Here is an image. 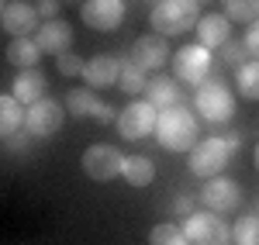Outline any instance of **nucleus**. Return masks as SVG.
Here are the masks:
<instances>
[{
    "mask_svg": "<svg viewBox=\"0 0 259 245\" xmlns=\"http://www.w3.org/2000/svg\"><path fill=\"white\" fill-rule=\"evenodd\" d=\"M197 114L187 107H166L159 111V124H156V138L166 152H190L197 145Z\"/></svg>",
    "mask_w": 259,
    "mask_h": 245,
    "instance_id": "f257e3e1",
    "label": "nucleus"
},
{
    "mask_svg": "<svg viewBox=\"0 0 259 245\" xmlns=\"http://www.w3.org/2000/svg\"><path fill=\"white\" fill-rule=\"evenodd\" d=\"M239 149V135H225V138H204L190 149V173L200 176V180H211V176H221L225 166L232 163Z\"/></svg>",
    "mask_w": 259,
    "mask_h": 245,
    "instance_id": "f03ea898",
    "label": "nucleus"
},
{
    "mask_svg": "<svg viewBox=\"0 0 259 245\" xmlns=\"http://www.w3.org/2000/svg\"><path fill=\"white\" fill-rule=\"evenodd\" d=\"M197 14H200V0H159L152 7V31L162 35V38H173V35H183L190 28H197Z\"/></svg>",
    "mask_w": 259,
    "mask_h": 245,
    "instance_id": "7ed1b4c3",
    "label": "nucleus"
},
{
    "mask_svg": "<svg viewBox=\"0 0 259 245\" xmlns=\"http://www.w3.org/2000/svg\"><path fill=\"white\" fill-rule=\"evenodd\" d=\"M194 107H197V118L204 124H225V121H232V114H235V97H232V90H228L225 80L207 76L197 86Z\"/></svg>",
    "mask_w": 259,
    "mask_h": 245,
    "instance_id": "20e7f679",
    "label": "nucleus"
},
{
    "mask_svg": "<svg viewBox=\"0 0 259 245\" xmlns=\"http://www.w3.org/2000/svg\"><path fill=\"white\" fill-rule=\"evenodd\" d=\"M159 124V107L149 101H132L128 107H121L118 114V135L124 142H142L149 135H156Z\"/></svg>",
    "mask_w": 259,
    "mask_h": 245,
    "instance_id": "39448f33",
    "label": "nucleus"
},
{
    "mask_svg": "<svg viewBox=\"0 0 259 245\" xmlns=\"http://www.w3.org/2000/svg\"><path fill=\"white\" fill-rule=\"evenodd\" d=\"M183 231H187L190 245H228L232 242V228H228V221L218 211H194L183 221Z\"/></svg>",
    "mask_w": 259,
    "mask_h": 245,
    "instance_id": "423d86ee",
    "label": "nucleus"
},
{
    "mask_svg": "<svg viewBox=\"0 0 259 245\" xmlns=\"http://www.w3.org/2000/svg\"><path fill=\"white\" fill-rule=\"evenodd\" d=\"M211 66H214L211 48H204L200 41H197V45H183V48L173 52V76H177L180 83L200 86V83L211 76Z\"/></svg>",
    "mask_w": 259,
    "mask_h": 245,
    "instance_id": "0eeeda50",
    "label": "nucleus"
},
{
    "mask_svg": "<svg viewBox=\"0 0 259 245\" xmlns=\"http://www.w3.org/2000/svg\"><path fill=\"white\" fill-rule=\"evenodd\" d=\"M121 166H124V156L107 142H97V145H90V149L83 152V173H87L94 183H107V180L121 176Z\"/></svg>",
    "mask_w": 259,
    "mask_h": 245,
    "instance_id": "6e6552de",
    "label": "nucleus"
},
{
    "mask_svg": "<svg viewBox=\"0 0 259 245\" xmlns=\"http://www.w3.org/2000/svg\"><path fill=\"white\" fill-rule=\"evenodd\" d=\"M200 204L207 211H218V214H232L242 207V186L235 180H221V176H211L207 183L200 186Z\"/></svg>",
    "mask_w": 259,
    "mask_h": 245,
    "instance_id": "1a4fd4ad",
    "label": "nucleus"
},
{
    "mask_svg": "<svg viewBox=\"0 0 259 245\" xmlns=\"http://www.w3.org/2000/svg\"><path fill=\"white\" fill-rule=\"evenodd\" d=\"M0 24L11 38H28L31 31H38V7L28 4V0H11L4 4V14H0Z\"/></svg>",
    "mask_w": 259,
    "mask_h": 245,
    "instance_id": "9d476101",
    "label": "nucleus"
},
{
    "mask_svg": "<svg viewBox=\"0 0 259 245\" xmlns=\"http://www.w3.org/2000/svg\"><path fill=\"white\" fill-rule=\"evenodd\" d=\"M62 121H66V111H62L56 101L41 97L38 104L28 107V124H24V128H28L35 138H52V135H59Z\"/></svg>",
    "mask_w": 259,
    "mask_h": 245,
    "instance_id": "9b49d317",
    "label": "nucleus"
},
{
    "mask_svg": "<svg viewBox=\"0 0 259 245\" xmlns=\"http://www.w3.org/2000/svg\"><path fill=\"white\" fill-rule=\"evenodd\" d=\"M80 18L94 31H114L124 21V0H83Z\"/></svg>",
    "mask_w": 259,
    "mask_h": 245,
    "instance_id": "f8f14e48",
    "label": "nucleus"
},
{
    "mask_svg": "<svg viewBox=\"0 0 259 245\" xmlns=\"http://www.w3.org/2000/svg\"><path fill=\"white\" fill-rule=\"evenodd\" d=\"M35 41H38V48L45 56L59 59L62 52H69V45H73V28H69V21H62V18L41 21V28L35 31Z\"/></svg>",
    "mask_w": 259,
    "mask_h": 245,
    "instance_id": "ddd939ff",
    "label": "nucleus"
},
{
    "mask_svg": "<svg viewBox=\"0 0 259 245\" xmlns=\"http://www.w3.org/2000/svg\"><path fill=\"white\" fill-rule=\"evenodd\" d=\"M132 62H139L142 69H162L169 62V45H166V38L156 35V31L135 38V45H132Z\"/></svg>",
    "mask_w": 259,
    "mask_h": 245,
    "instance_id": "4468645a",
    "label": "nucleus"
},
{
    "mask_svg": "<svg viewBox=\"0 0 259 245\" xmlns=\"http://www.w3.org/2000/svg\"><path fill=\"white\" fill-rule=\"evenodd\" d=\"M121 66L124 62L118 56H94V59H87L83 80H87L90 90H107V86H114L121 80Z\"/></svg>",
    "mask_w": 259,
    "mask_h": 245,
    "instance_id": "2eb2a0df",
    "label": "nucleus"
},
{
    "mask_svg": "<svg viewBox=\"0 0 259 245\" xmlns=\"http://www.w3.org/2000/svg\"><path fill=\"white\" fill-rule=\"evenodd\" d=\"M66 104H69V111H73V114H80V118L114 121V111H111L107 104L100 101V97L94 93V90H90V86H80V90H69V93H66Z\"/></svg>",
    "mask_w": 259,
    "mask_h": 245,
    "instance_id": "dca6fc26",
    "label": "nucleus"
},
{
    "mask_svg": "<svg viewBox=\"0 0 259 245\" xmlns=\"http://www.w3.org/2000/svg\"><path fill=\"white\" fill-rule=\"evenodd\" d=\"M197 41L204 48H225L232 41V18H225V14H200Z\"/></svg>",
    "mask_w": 259,
    "mask_h": 245,
    "instance_id": "f3484780",
    "label": "nucleus"
},
{
    "mask_svg": "<svg viewBox=\"0 0 259 245\" xmlns=\"http://www.w3.org/2000/svg\"><path fill=\"white\" fill-rule=\"evenodd\" d=\"M11 93H14L24 107H31V104H38L41 97L49 93V80H45V73H41V69H21L18 76H14Z\"/></svg>",
    "mask_w": 259,
    "mask_h": 245,
    "instance_id": "a211bd4d",
    "label": "nucleus"
},
{
    "mask_svg": "<svg viewBox=\"0 0 259 245\" xmlns=\"http://www.w3.org/2000/svg\"><path fill=\"white\" fill-rule=\"evenodd\" d=\"M24 124H28V107L14 93H4L0 97V135L11 138V135L24 131Z\"/></svg>",
    "mask_w": 259,
    "mask_h": 245,
    "instance_id": "6ab92c4d",
    "label": "nucleus"
},
{
    "mask_svg": "<svg viewBox=\"0 0 259 245\" xmlns=\"http://www.w3.org/2000/svg\"><path fill=\"white\" fill-rule=\"evenodd\" d=\"M41 56L45 52L38 48L35 38H14V41H7V48H4V59L11 66H18V69H38Z\"/></svg>",
    "mask_w": 259,
    "mask_h": 245,
    "instance_id": "aec40b11",
    "label": "nucleus"
},
{
    "mask_svg": "<svg viewBox=\"0 0 259 245\" xmlns=\"http://www.w3.org/2000/svg\"><path fill=\"white\" fill-rule=\"evenodd\" d=\"M121 180L128 186H149L156 180V163L149 156H124V166H121Z\"/></svg>",
    "mask_w": 259,
    "mask_h": 245,
    "instance_id": "412c9836",
    "label": "nucleus"
},
{
    "mask_svg": "<svg viewBox=\"0 0 259 245\" xmlns=\"http://www.w3.org/2000/svg\"><path fill=\"white\" fill-rule=\"evenodd\" d=\"M145 93H149V104H156L159 111H166V107H177L180 104V80L173 76H156V80H149V86H145Z\"/></svg>",
    "mask_w": 259,
    "mask_h": 245,
    "instance_id": "4be33fe9",
    "label": "nucleus"
},
{
    "mask_svg": "<svg viewBox=\"0 0 259 245\" xmlns=\"http://www.w3.org/2000/svg\"><path fill=\"white\" fill-rule=\"evenodd\" d=\"M235 86L245 101H259V59H249L235 69Z\"/></svg>",
    "mask_w": 259,
    "mask_h": 245,
    "instance_id": "5701e85b",
    "label": "nucleus"
},
{
    "mask_svg": "<svg viewBox=\"0 0 259 245\" xmlns=\"http://www.w3.org/2000/svg\"><path fill=\"white\" fill-rule=\"evenodd\" d=\"M149 245H190L183 225H173V221H162L149 231Z\"/></svg>",
    "mask_w": 259,
    "mask_h": 245,
    "instance_id": "b1692460",
    "label": "nucleus"
},
{
    "mask_svg": "<svg viewBox=\"0 0 259 245\" xmlns=\"http://www.w3.org/2000/svg\"><path fill=\"white\" fill-rule=\"evenodd\" d=\"M232 242L235 245H259V214H242L232 225Z\"/></svg>",
    "mask_w": 259,
    "mask_h": 245,
    "instance_id": "393cba45",
    "label": "nucleus"
},
{
    "mask_svg": "<svg viewBox=\"0 0 259 245\" xmlns=\"http://www.w3.org/2000/svg\"><path fill=\"white\" fill-rule=\"evenodd\" d=\"M118 86L124 90V93H132V97H135V93H142V90L149 86V83H145V69H142L139 62L128 59L124 66H121V80H118Z\"/></svg>",
    "mask_w": 259,
    "mask_h": 245,
    "instance_id": "a878e982",
    "label": "nucleus"
},
{
    "mask_svg": "<svg viewBox=\"0 0 259 245\" xmlns=\"http://www.w3.org/2000/svg\"><path fill=\"white\" fill-rule=\"evenodd\" d=\"M225 14L232 21L252 24V21H259V0H225Z\"/></svg>",
    "mask_w": 259,
    "mask_h": 245,
    "instance_id": "bb28decb",
    "label": "nucleus"
},
{
    "mask_svg": "<svg viewBox=\"0 0 259 245\" xmlns=\"http://www.w3.org/2000/svg\"><path fill=\"white\" fill-rule=\"evenodd\" d=\"M56 69H59L62 76H83L87 62H83L80 56H73V52H62L59 59H56Z\"/></svg>",
    "mask_w": 259,
    "mask_h": 245,
    "instance_id": "cd10ccee",
    "label": "nucleus"
},
{
    "mask_svg": "<svg viewBox=\"0 0 259 245\" xmlns=\"http://www.w3.org/2000/svg\"><path fill=\"white\" fill-rule=\"evenodd\" d=\"M252 56H249V48H245V41H228L225 45V62H232L235 69H239L242 62H249Z\"/></svg>",
    "mask_w": 259,
    "mask_h": 245,
    "instance_id": "c85d7f7f",
    "label": "nucleus"
},
{
    "mask_svg": "<svg viewBox=\"0 0 259 245\" xmlns=\"http://www.w3.org/2000/svg\"><path fill=\"white\" fill-rule=\"evenodd\" d=\"M245 48H249V56H252V59H259V21H252V24H249V28H245Z\"/></svg>",
    "mask_w": 259,
    "mask_h": 245,
    "instance_id": "c756f323",
    "label": "nucleus"
},
{
    "mask_svg": "<svg viewBox=\"0 0 259 245\" xmlns=\"http://www.w3.org/2000/svg\"><path fill=\"white\" fill-rule=\"evenodd\" d=\"M173 211L190 218V214H194V197H190V193H180V197H177V207H173Z\"/></svg>",
    "mask_w": 259,
    "mask_h": 245,
    "instance_id": "7c9ffc66",
    "label": "nucleus"
},
{
    "mask_svg": "<svg viewBox=\"0 0 259 245\" xmlns=\"http://www.w3.org/2000/svg\"><path fill=\"white\" fill-rule=\"evenodd\" d=\"M56 11H59V4H56V0H38V18L52 21V18H56Z\"/></svg>",
    "mask_w": 259,
    "mask_h": 245,
    "instance_id": "2f4dec72",
    "label": "nucleus"
},
{
    "mask_svg": "<svg viewBox=\"0 0 259 245\" xmlns=\"http://www.w3.org/2000/svg\"><path fill=\"white\" fill-rule=\"evenodd\" d=\"M28 135H31V131L24 128V131H18V135H11V138H7V145H11V149H24V142H28Z\"/></svg>",
    "mask_w": 259,
    "mask_h": 245,
    "instance_id": "473e14b6",
    "label": "nucleus"
},
{
    "mask_svg": "<svg viewBox=\"0 0 259 245\" xmlns=\"http://www.w3.org/2000/svg\"><path fill=\"white\" fill-rule=\"evenodd\" d=\"M256 169H259V142H256Z\"/></svg>",
    "mask_w": 259,
    "mask_h": 245,
    "instance_id": "72a5a7b5",
    "label": "nucleus"
},
{
    "mask_svg": "<svg viewBox=\"0 0 259 245\" xmlns=\"http://www.w3.org/2000/svg\"><path fill=\"white\" fill-rule=\"evenodd\" d=\"M66 4H83V0H66Z\"/></svg>",
    "mask_w": 259,
    "mask_h": 245,
    "instance_id": "f704fd0d",
    "label": "nucleus"
},
{
    "mask_svg": "<svg viewBox=\"0 0 259 245\" xmlns=\"http://www.w3.org/2000/svg\"><path fill=\"white\" fill-rule=\"evenodd\" d=\"M200 4H204V0H200Z\"/></svg>",
    "mask_w": 259,
    "mask_h": 245,
    "instance_id": "c9c22d12",
    "label": "nucleus"
},
{
    "mask_svg": "<svg viewBox=\"0 0 259 245\" xmlns=\"http://www.w3.org/2000/svg\"><path fill=\"white\" fill-rule=\"evenodd\" d=\"M256 214H259V211H256Z\"/></svg>",
    "mask_w": 259,
    "mask_h": 245,
    "instance_id": "e433bc0d",
    "label": "nucleus"
}]
</instances>
